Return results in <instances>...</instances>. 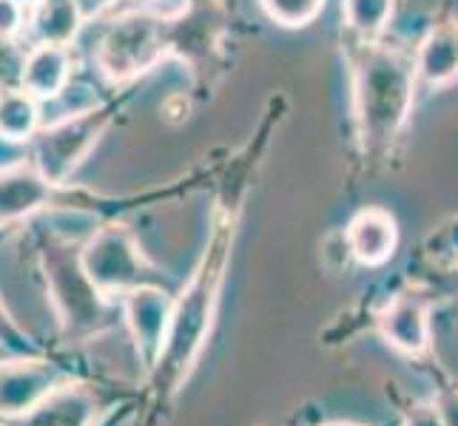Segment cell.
<instances>
[{
  "label": "cell",
  "instance_id": "ba28073f",
  "mask_svg": "<svg viewBox=\"0 0 458 426\" xmlns=\"http://www.w3.org/2000/svg\"><path fill=\"white\" fill-rule=\"evenodd\" d=\"M63 381L69 378L49 358H0V421L26 415Z\"/></svg>",
  "mask_w": 458,
  "mask_h": 426
},
{
  "label": "cell",
  "instance_id": "9a60e30c",
  "mask_svg": "<svg viewBox=\"0 0 458 426\" xmlns=\"http://www.w3.org/2000/svg\"><path fill=\"white\" fill-rule=\"evenodd\" d=\"M83 12L86 9L81 0H40V4L29 12L35 43L69 46L81 35Z\"/></svg>",
  "mask_w": 458,
  "mask_h": 426
},
{
  "label": "cell",
  "instance_id": "5bb4252c",
  "mask_svg": "<svg viewBox=\"0 0 458 426\" xmlns=\"http://www.w3.org/2000/svg\"><path fill=\"white\" fill-rule=\"evenodd\" d=\"M416 77L428 86H450L458 80V23L433 26L416 52Z\"/></svg>",
  "mask_w": 458,
  "mask_h": 426
},
{
  "label": "cell",
  "instance_id": "30bf717a",
  "mask_svg": "<svg viewBox=\"0 0 458 426\" xmlns=\"http://www.w3.org/2000/svg\"><path fill=\"white\" fill-rule=\"evenodd\" d=\"M344 242L351 256L365 267H382L399 247V225L385 208L359 211L344 228Z\"/></svg>",
  "mask_w": 458,
  "mask_h": 426
},
{
  "label": "cell",
  "instance_id": "277c9868",
  "mask_svg": "<svg viewBox=\"0 0 458 426\" xmlns=\"http://www.w3.org/2000/svg\"><path fill=\"white\" fill-rule=\"evenodd\" d=\"M168 43V21L151 12H129L103 31L94 60L108 83H129L165 57Z\"/></svg>",
  "mask_w": 458,
  "mask_h": 426
},
{
  "label": "cell",
  "instance_id": "ac0fdd59",
  "mask_svg": "<svg viewBox=\"0 0 458 426\" xmlns=\"http://www.w3.org/2000/svg\"><path fill=\"white\" fill-rule=\"evenodd\" d=\"M265 14L285 29L308 26L322 14L325 0H259Z\"/></svg>",
  "mask_w": 458,
  "mask_h": 426
},
{
  "label": "cell",
  "instance_id": "2e32d148",
  "mask_svg": "<svg viewBox=\"0 0 458 426\" xmlns=\"http://www.w3.org/2000/svg\"><path fill=\"white\" fill-rule=\"evenodd\" d=\"M40 105L43 103L23 88L0 94V139L14 142V146H23V142L35 139V134L43 125Z\"/></svg>",
  "mask_w": 458,
  "mask_h": 426
},
{
  "label": "cell",
  "instance_id": "603a6c76",
  "mask_svg": "<svg viewBox=\"0 0 458 426\" xmlns=\"http://www.w3.org/2000/svg\"><path fill=\"white\" fill-rule=\"evenodd\" d=\"M319 426H365V423H347V421H330V423H319Z\"/></svg>",
  "mask_w": 458,
  "mask_h": 426
},
{
  "label": "cell",
  "instance_id": "8fae6325",
  "mask_svg": "<svg viewBox=\"0 0 458 426\" xmlns=\"http://www.w3.org/2000/svg\"><path fill=\"white\" fill-rule=\"evenodd\" d=\"M52 182L43 177L35 163L12 165L0 171V228L35 216L52 199Z\"/></svg>",
  "mask_w": 458,
  "mask_h": 426
},
{
  "label": "cell",
  "instance_id": "7402d4cb",
  "mask_svg": "<svg viewBox=\"0 0 458 426\" xmlns=\"http://www.w3.org/2000/svg\"><path fill=\"white\" fill-rule=\"evenodd\" d=\"M438 409H441V418H445V426H458V389L445 392V396L436 398Z\"/></svg>",
  "mask_w": 458,
  "mask_h": 426
},
{
  "label": "cell",
  "instance_id": "cb8c5ba5",
  "mask_svg": "<svg viewBox=\"0 0 458 426\" xmlns=\"http://www.w3.org/2000/svg\"><path fill=\"white\" fill-rule=\"evenodd\" d=\"M18 4H23V6H26V9L31 12V9H35V6L40 4V0H18Z\"/></svg>",
  "mask_w": 458,
  "mask_h": 426
},
{
  "label": "cell",
  "instance_id": "7c38bea8",
  "mask_svg": "<svg viewBox=\"0 0 458 426\" xmlns=\"http://www.w3.org/2000/svg\"><path fill=\"white\" fill-rule=\"evenodd\" d=\"M98 398L77 381H63L26 415L6 421L9 426H94Z\"/></svg>",
  "mask_w": 458,
  "mask_h": 426
},
{
  "label": "cell",
  "instance_id": "7a4b0ae2",
  "mask_svg": "<svg viewBox=\"0 0 458 426\" xmlns=\"http://www.w3.org/2000/svg\"><path fill=\"white\" fill-rule=\"evenodd\" d=\"M416 63L385 46L365 43L353 69L359 137L368 151H382L399 137L413 112Z\"/></svg>",
  "mask_w": 458,
  "mask_h": 426
},
{
  "label": "cell",
  "instance_id": "d4e9b609",
  "mask_svg": "<svg viewBox=\"0 0 458 426\" xmlns=\"http://www.w3.org/2000/svg\"><path fill=\"white\" fill-rule=\"evenodd\" d=\"M81 4H83V9H86V4H89V0H81Z\"/></svg>",
  "mask_w": 458,
  "mask_h": 426
},
{
  "label": "cell",
  "instance_id": "484cf974",
  "mask_svg": "<svg viewBox=\"0 0 458 426\" xmlns=\"http://www.w3.org/2000/svg\"><path fill=\"white\" fill-rule=\"evenodd\" d=\"M0 426H9V423H6V421H0Z\"/></svg>",
  "mask_w": 458,
  "mask_h": 426
},
{
  "label": "cell",
  "instance_id": "52a82bcc",
  "mask_svg": "<svg viewBox=\"0 0 458 426\" xmlns=\"http://www.w3.org/2000/svg\"><path fill=\"white\" fill-rule=\"evenodd\" d=\"M120 310H123V322L131 333L140 364L151 372L168 336L174 296L163 288H157L154 281L140 284V288L120 296Z\"/></svg>",
  "mask_w": 458,
  "mask_h": 426
},
{
  "label": "cell",
  "instance_id": "5b68a950",
  "mask_svg": "<svg viewBox=\"0 0 458 426\" xmlns=\"http://www.w3.org/2000/svg\"><path fill=\"white\" fill-rule=\"evenodd\" d=\"M81 264L89 281L106 298L125 296L140 284H151L148 264L140 254L134 233L125 225L94 228L81 247Z\"/></svg>",
  "mask_w": 458,
  "mask_h": 426
},
{
  "label": "cell",
  "instance_id": "44dd1931",
  "mask_svg": "<svg viewBox=\"0 0 458 426\" xmlns=\"http://www.w3.org/2000/svg\"><path fill=\"white\" fill-rule=\"evenodd\" d=\"M402 426H445V418L436 401H421L407 409Z\"/></svg>",
  "mask_w": 458,
  "mask_h": 426
},
{
  "label": "cell",
  "instance_id": "3957f363",
  "mask_svg": "<svg viewBox=\"0 0 458 426\" xmlns=\"http://www.w3.org/2000/svg\"><path fill=\"white\" fill-rule=\"evenodd\" d=\"M43 271L57 322L69 338H89L91 333H100L108 327L112 298H106L89 281L81 264V250L69 247V242H46Z\"/></svg>",
  "mask_w": 458,
  "mask_h": 426
},
{
  "label": "cell",
  "instance_id": "6da1fadb",
  "mask_svg": "<svg viewBox=\"0 0 458 426\" xmlns=\"http://www.w3.org/2000/svg\"><path fill=\"white\" fill-rule=\"evenodd\" d=\"M233 225V216H225L223 222H216L194 276L188 279L185 290L174 298L168 336L163 344V353L151 370V381L160 389L163 398L174 396L191 378L205 344H208L231 259Z\"/></svg>",
  "mask_w": 458,
  "mask_h": 426
},
{
  "label": "cell",
  "instance_id": "d6986e66",
  "mask_svg": "<svg viewBox=\"0 0 458 426\" xmlns=\"http://www.w3.org/2000/svg\"><path fill=\"white\" fill-rule=\"evenodd\" d=\"M26 52L14 38H0V94L23 88Z\"/></svg>",
  "mask_w": 458,
  "mask_h": 426
},
{
  "label": "cell",
  "instance_id": "4fadbf2b",
  "mask_svg": "<svg viewBox=\"0 0 458 426\" xmlns=\"http://www.w3.org/2000/svg\"><path fill=\"white\" fill-rule=\"evenodd\" d=\"M72 83V52L69 46L35 43L26 52L23 66V91L40 103L60 97L63 88Z\"/></svg>",
  "mask_w": 458,
  "mask_h": 426
},
{
  "label": "cell",
  "instance_id": "9c48e42d",
  "mask_svg": "<svg viewBox=\"0 0 458 426\" xmlns=\"http://www.w3.org/2000/svg\"><path fill=\"white\" fill-rule=\"evenodd\" d=\"M378 333L404 355H421L430 347V305L419 293H399L378 313Z\"/></svg>",
  "mask_w": 458,
  "mask_h": 426
},
{
  "label": "cell",
  "instance_id": "e0dca14e",
  "mask_svg": "<svg viewBox=\"0 0 458 426\" xmlns=\"http://www.w3.org/2000/svg\"><path fill=\"white\" fill-rule=\"evenodd\" d=\"M396 0H344V23L365 43H373L387 29Z\"/></svg>",
  "mask_w": 458,
  "mask_h": 426
},
{
  "label": "cell",
  "instance_id": "8992f818",
  "mask_svg": "<svg viewBox=\"0 0 458 426\" xmlns=\"http://www.w3.org/2000/svg\"><path fill=\"white\" fill-rule=\"evenodd\" d=\"M106 112H89L77 117H63L55 122H43L35 134V165L52 185H63L77 171L89 151L98 146L106 131Z\"/></svg>",
  "mask_w": 458,
  "mask_h": 426
},
{
  "label": "cell",
  "instance_id": "ffe728a7",
  "mask_svg": "<svg viewBox=\"0 0 458 426\" xmlns=\"http://www.w3.org/2000/svg\"><path fill=\"white\" fill-rule=\"evenodd\" d=\"M29 9L18 0H0V38H18L26 26Z\"/></svg>",
  "mask_w": 458,
  "mask_h": 426
}]
</instances>
